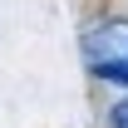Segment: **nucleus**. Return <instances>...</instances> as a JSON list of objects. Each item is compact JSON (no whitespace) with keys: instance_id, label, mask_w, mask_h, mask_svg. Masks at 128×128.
<instances>
[{"instance_id":"1","label":"nucleus","mask_w":128,"mask_h":128,"mask_svg":"<svg viewBox=\"0 0 128 128\" xmlns=\"http://www.w3.org/2000/svg\"><path fill=\"white\" fill-rule=\"evenodd\" d=\"M84 54H89V69H94L98 79L128 84V25H123V20H108V25L89 30Z\"/></svg>"},{"instance_id":"2","label":"nucleus","mask_w":128,"mask_h":128,"mask_svg":"<svg viewBox=\"0 0 128 128\" xmlns=\"http://www.w3.org/2000/svg\"><path fill=\"white\" fill-rule=\"evenodd\" d=\"M113 128H128V98L118 104V108H113Z\"/></svg>"}]
</instances>
